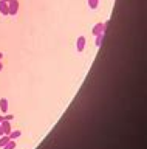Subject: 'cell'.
Returning a JSON list of instances; mask_svg holds the SVG:
<instances>
[{
	"mask_svg": "<svg viewBox=\"0 0 147 149\" xmlns=\"http://www.w3.org/2000/svg\"><path fill=\"white\" fill-rule=\"evenodd\" d=\"M3 149H16V140H10V141L3 146Z\"/></svg>",
	"mask_w": 147,
	"mask_h": 149,
	"instance_id": "30bf717a",
	"label": "cell"
},
{
	"mask_svg": "<svg viewBox=\"0 0 147 149\" xmlns=\"http://www.w3.org/2000/svg\"><path fill=\"white\" fill-rule=\"evenodd\" d=\"M3 2H10V0H3Z\"/></svg>",
	"mask_w": 147,
	"mask_h": 149,
	"instance_id": "e0dca14e",
	"label": "cell"
},
{
	"mask_svg": "<svg viewBox=\"0 0 147 149\" xmlns=\"http://www.w3.org/2000/svg\"><path fill=\"white\" fill-rule=\"evenodd\" d=\"M3 120H8V121H12V120H14V115H10V113H5V115H3Z\"/></svg>",
	"mask_w": 147,
	"mask_h": 149,
	"instance_id": "7c38bea8",
	"label": "cell"
},
{
	"mask_svg": "<svg viewBox=\"0 0 147 149\" xmlns=\"http://www.w3.org/2000/svg\"><path fill=\"white\" fill-rule=\"evenodd\" d=\"M0 14H3V16H10V14H8V2L0 0Z\"/></svg>",
	"mask_w": 147,
	"mask_h": 149,
	"instance_id": "8992f818",
	"label": "cell"
},
{
	"mask_svg": "<svg viewBox=\"0 0 147 149\" xmlns=\"http://www.w3.org/2000/svg\"><path fill=\"white\" fill-rule=\"evenodd\" d=\"M17 13H19V0H10L8 2V14L16 16Z\"/></svg>",
	"mask_w": 147,
	"mask_h": 149,
	"instance_id": "6da1fadb",
	"label": "cell"
},
{
	"mask_svg": "<svg viewBox=\"0 0 147 149\" xmlns=\"http://www.w3.org/2000/svg\"><path fill=\"white\" fill-rule=\"evenodd\" d=\"M102 40H104V33H101V34L96 36V47H101V45H102Z\"/></svg>",
	"mask_w": 147,
	"mask_h": 149,
	"instance_id": "8fae6325",
	"label": "cell"
},
{
	"mask_svg": "<svg viewBox=\"0 0 147 149\" xmlns=\"http://www.w3.org/2000/svg\"><path fill=\"white\" fill-rule=\"evenodd\" d=\"M0 112H2V115L8 113V100L6 98H0Z\"/></svg>",
	"mask_w": 147,
	"mask_h": 149,
	"instance_id": "5b68a950",
	"label": "cell"
},
{
	"mask_svg": "<svg viewBox=\"0 0 147 149\" xmlns=\"http://www.w3.org/2000/svg\"><path fill=\"white\" fill-rule=\"evenodd\" d=\"M107 25H108V20L107 22H99V23H96V25L93 26V34L95 36H98L101 34V33H105V30H107Z\"/></svg>",
	"mask_w": 147,
	"mask_h": 149,
	"instance_id": "7a4b0ae2",
	"label": "cell"
},
{
	"mask_svg": "<svg viewBox=\"0 0 147 149\" xmlns=\"http://www.w3.org/2000/svg\"><path fill=\"white\" fill-rule=\"evenodd\" d=\"M3 70V64H2V61H0V72Z\"/></svg>",
	"mask_w": 147,
	"mask_h": 149,
	"instance_id": "5bb4252c",
	"label": "cell"
},
{
	"mask_svg": "<svg viewBox=\"0 0 147 149\" xmlns=\"http://www.w3.org/2000/svg\"><path fill=\"white\" fill-rule=\"evenodd\" d=\"M0 121H3V115L2 113H0Z\"/></svg>",
	"mask_w": 147,
	"mask_h": 149,
	"instance_id": "2e32d148",
	"label": "cell"
},
{
	"mask_svg": "<svg viewBox=\"0 0 147 149\" xmlns=\"http://www.w3.org/2000/svg\"><path fill=\"white\" fill-rule=\"evenodd\" d=\"M20 135H22V130L17 129V130H11V132L8 134V137H10L11 140H16L17 137H20Z\"/></svg>",
	"mask_w": 147,
	"mask_h": 149,
	"instance_id": "52a82bcc",
	"label": "cell"
},
{
	"mask_svg": "<svg viewBox=\"0 0 147 149\" xmlns=\"http://www.w3.org/2000/svg\"><path fill=\"white\" fill-rule=\"evenodd\" d=\"M87 3H88L90 9H96L99 6V0H87Z\"/></svg>",
	"mask_w": 147,
	"mask_h": 149,
	"instance_id": "ba28073f",
	"label": "cell"
},
{
	"mask_svg": "<svg viewBox=\"0 0 147 149\" xmlns=\"http://www.w3.org/2000/svg\"><path fill=\"white\" fill-rule=\"evenodd\" d=\"M2 135H5V134H3V130H2V126H0V137H2Z\"/></svg>",
	"mask_w": 147,
	"mask_h": 149,
	"instance_id": "4fadbf2b",
	"label": "cell"
},
{
	"mask_svg": "<svg viewBox=\"0 0 147 149\" xmlns=\"http://www.w3.org/2000/svg\"><path fill=\"white\" fill-rule=\"evenodd\" d=\"M85 36H79L77 37V40H76V50H77V53H82L85 48Z\"/></svg>",
	"mask_w": 147,
	"mask_h": 149,
	"instance_id": "3957f363",
	"label": "cell"
},
{
	"mask_svg": "<svg viewBox=\"0 0 147 149\" xmlns=\"http://www.w3.org/2000/svg\"><path fill=\"white\" fill-rule=\"evenodd\" d=\"M10 140H11V138L8 137V135H2V137H0V148H3L8 141H10Z\"/></svg>",
	"mask_w": 147,
	"mask_h": 149,
	"instance_id": "9c48e42d",
	"label": "cell"
},
{
	"mask_svg": "<svg viewBox=\"0 0 147 149\" xmlns=\"http://www.w3.org/2000/svg\"><path fill=\"white\" fill-rule=\"evenodd\" d=\"M0 126H2V130H3V134H5V135H8L11 132V121L3 120V121H0Z\"/></svg>",
	"mask_w": 147,
	"mask_h": 149,
	"instance_id": "277c9868",
	"label": "cell"
},
{
	"mask_svg": "<svg viewBox=\"0 0 147 149\" xmlns=\"http://www.w3.org/2000/svg\"><path fill=\"white\" fill-rule=\"evenodd\" d=\"M2 58H3V53H2V51H0V61H2Z\"/></svg>",
	"mask_w": 147,
	"mask_h": 149,
	"instance_id": "9a60e30c",
	"label": "cell"
}]
</instances>
